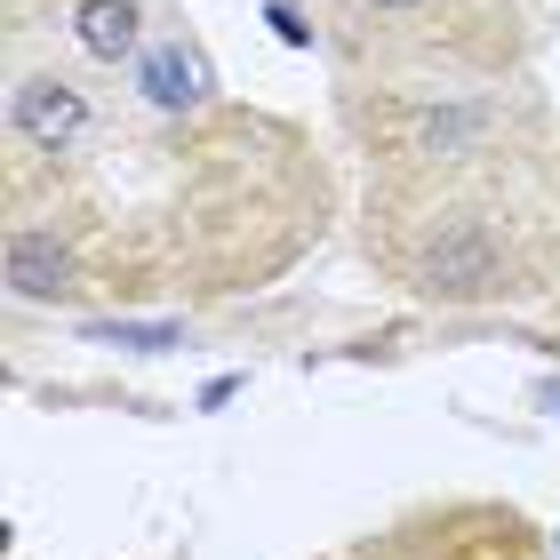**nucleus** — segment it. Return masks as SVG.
<instances>
[{
    "label": "nucleus",
    "instance_id": "4",
    "mask_svg": "<svg viewBox=\"0 0 560 560\" xmlns=\"http://www.w3.org/2000/svg\"><path fill=\"white\" fill-rule=\"evenodd\" d=\"M72 33H81V48L96 65L137 57V0H81V9H72Z\"/></svg>",
    "mask_w": 560,
    "mask_h": 560
},
{
    "label": "nucleus",
    "instance_id": "7",
    "mask_svg": "<svg viewBox=\"0 0 560 560\" xmlns=\"http://www.w3.org/2000/svg\"><path fill=\"white\" fill-rule=\"evenodd\" d=\"M96 337H105V345H129V352H168L176 337H185V328H129V320H96Z\"/></svg>",
    "mask_w": 560,
    "mask_h": 560
},
{
    "label": "nucleus",
    "instance_id": "3",
    "mask_svg": "<svg viewBox=\"0 0 560 560\" xmlns=\"http://www.w3.org/2000/svg\"><path fill=\"white\" fill-rule=\"evenodd\" d=\"M16 129L33 137V144L57 152V144H72V137L89 129V96L65 89V81H33V89L16 96Z\"/></svg>",
    "mask_w": 560,
    "mask_h": 560
},
{
    "label": "nucleus",
    "instance_id": "5",
    "mask_svg": "<svg viewBox=\"0 0 560 560\" xmlns=\"http://www.w3.org/2000/svg\"><path fill=\"white\" fill-rule=\"evenodd\" d=\"M9 289H16V296H65V289H72L65 241H48V233H16V241H9Z\"/></svg>",
    "mask_w": 560,
    "mask_h": 560
},
{
    "label": "nucleus",
    "instance_id": "1",
    "mask_svg": "<svg viewBox=\"0 0 560 560\" xmlns=\"http://www.w3.org/2000/svg\"><path fill=\"white\" fill-rule=\"evenodd\" d=\"M417 272L432 280V289L465 296V289H480V280L497 272V241L480 233V224H448V233H432V241L417 248Z\"/></svg>",
    "mask_w": 560,
    "mask_h": 560
},
{
    "label": "nucleus",
    "instance_id": "2",
    "mask_svg": "<svg viewBox=\"0 0 560 560\" xmlns=\"http://www.w3.org/2000/svg\"><path fill=\"white\" fill-rule=\"evenodd\" d=\"M137 89H144L161 113H192V105H209L217 72H209V57H200V48L168 40V48H152V57L137 65Z\"/></svg>",
    "mask_w": 560,
    "mask_h": 560
},
{
    "label": "nucleus",
    "instance_id": "9",
    "mask_svg": "<svg viewBox=\"0 0 560 560\" xmlns=\"http://www.w3.org/2000/svg\"><path fill=\"white\" fill-rule=\"evenodd\" d=\"M545 409H552V417H560V385H545Z\"/></svg>",
    "mask_w": 560,
    "mask_h": 560
},
{
    "label": "nucleus",
    "instance_id": "6",
    "mask_svg": "<svg viewBox=\"0 0 560 560\" xmlns=\"http://www.w3.org/2000/svg\"><path fill=\"white\" fill-rule=\"evenodd\" d=\"M480 129H489V120H480V105H441V113H424L417 144H424V152H472Z\"/></svg>",
    "mask_w": 560,
    "mask_h": 560
},
{
    "label": "nucleus",
    "instance_id": "10",
    "mask_svg": "<svg viewBox=\"0 0 560 560\" xmlns=\"http://www.w3.org/2000/svg\"><path fill=\"white\" fill-rule=\"evenodd\" d=\"M376 9H417V0H376Z\"/></svg>",
    "mask_w": 560,
    "mask_h": 560
},
{
    "label": "nucleus",
    "instance_id": "8",
    "mask_svg": "<svg viewBox=\"0 0 560 560\" xmlns=\"http://www.w3.org/2000/svg\"><path fill=\"white\" fill-rule=\"evenodd\" d=\"M265 24H272V33L289 40V48H304V40H313V24H304V16L289 9V0H265Z\"/></svg>",
    "mask_w": 560,
    "mask_h": 560
}]
</instances>
